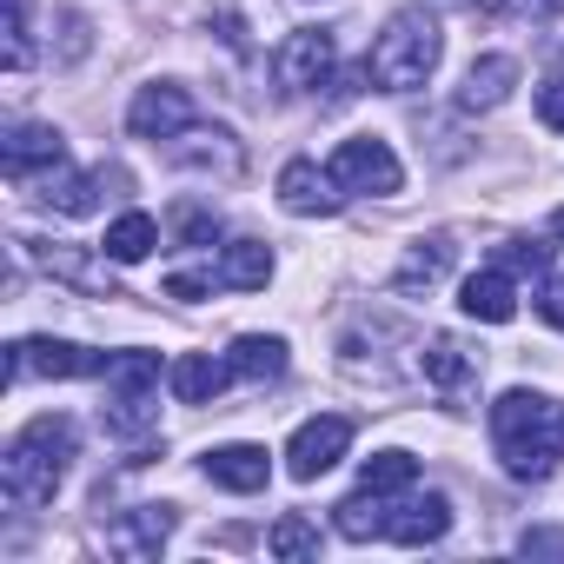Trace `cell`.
I'll use <instances>...</instances> for the list:
<instances>
[{"label":"cell","instance_id":"obj_24","mask_svg":"<svg viewBox=\"0 0 564 564\" xmlns=\"http://www.w3.org/2000/svg\"><path fill=\"white\" fill-rule=\"evenodd\" d=\"M359 485L379 491V498L412 491V485H419V458H412V452H372V458L359 465Z\"/></svg>","mask_w":564,"mask_h":564},{"label":"cell","instance_id":"obj_12","mask_svg":"<svg viewBox=\"0 0 564 564\" xmlns=\"http://www.w3.org/2000/svg\"><path fill=\"white\" fill-rule=\"evenodd\" d=\"M458 306H465V319H478V326H511V319H518V279H511L505 265H485V272L465 279Z\"/></svg>","mask_w":564,"mask_h":564},{"label":"cell","instance_id":"obj_1","mask_svg":"<svg viewBox=\"0 0 564 564\" xmlns=\"http://www.w3.org/2000/svg\"><path fill=\"white\" fill-rule=\"evenodd\" d=\"M491 445L518 485H544L564 458V405L544 392H505L491 405Z\"/></svg>","mask_w":564,"mask_h":564},{"label":"cell","instance_id":"obj_33","mask_svg":"<svg viewBox=\"0 0 564 564\" xmlns=\"http://www.w3.org/2000/svg\"><path fill=\"white\" fill-rule=\"evenodd\" d=\"M538 120H544V127H551V133H564V74H557V80H544V87H538Z\"/></svg>","mask_w":564,"mask_h":564},{"label":"cell","instance_id":"obj_32","mask_svg":"<svg viewBox=\"0 0 564 564\" xmlns=\"http://www.w3.org/2000/svg\"><path fill=\"white\" fill-rule=\"evenodd\" d=\"M219 286V272H166V300H206Z\"/></svg>","mask_w":564,"mask_h":564},{"label":"cell","instance_id":"obj_13","mask_svg":"<svg viewBox=\"0 0 564 564\" xmlns=\"http://www.w3.org/2000/svg\"><path fill=\"white\" fill-rule=\"evenodd\" d=\"M166 538H173V505H140L133 518L107 524V551H113V557H133V564L160 557Z\"/></svg>","mask_w":564,"mask_h":564},{"label":"cell","instance_id":"obj_17","mask_svg":"<svg viewBox=\"0 0 564 564\" xmlns=\"http://www.w3.org/2000/svg\"><path fill=\"white\" fill-rule=\"evenodd\" d=\"M452 252H458V246H452L445 232H432V239H419V246H412V252L399 259V272H392V286H399L405 300H412V293H432V286H438V279L452 272Z\"/></svg>","mask_w":564,"mask_h":564},{"label":"cell","instance_id":"obj_11","mask_svg":"<svg viewBox=\"0 0 564 564\" xmlns=\"http://www.w3.org/2000/svg\"><path fill=\"white\" fill-rule=\"evenodd\" d=\"M0 166H8V180L54 173V166H67V140L54 127H8V140H0Z\"/></svg>","mask_w":564,"mask_h":564},{"label":"cell","instance_id":"obj_35","mask_svg":"<svg viewBox=\"0 0 564 564\" xmlns=\"http://www.w3.org/2000/svg\"><path fill=\"white\" fill-rule=\"evenodd\" d=\"M551 232H557V239H564V206H557V213H551Z\"/></svg>","mask_w":564,"mask_h":564},{"label":"cell","instance_id":"obj_10","mask_svg":"<svg viewBox=\"0 0 564 564\" xmlns=\"http://www.w3.org/2000/svg\"><path fill=\"white\" fill-rule=\"evenodd\" d=\"M445 531H452V498H445V491H425V498H405V505L386 511V538L405 544V551L438 544Z\"/></svg>","mask_w":564,"mask_h":564},{"label":"cell","instance_id":"obj_2","mask_svg":"<svg viewBox=\"0 0 564 564\" xmlns=\"http://www.w3.org/2000/svg\"><path fill=\"white\" fill-rule=\"evenodd\" d=\"M67 458H74V425L61 412H41L14 432L8 458H0V498L14 511H41L54 505L61 478H67Z\"/></svg>","mask_w":564,"mask_h":564},{"label":"cell","instance_id":"obj_20","mask_svg":"<svg viewBox=\"0 0 564 564\" xmlns=\"http://www.w3.org/2000/svg\"><path fill=\"white\" fill-rule=\"evenodd\" d=\"M265 279H272V252H265L259 239H232L226 259H219V286H232V293H259Z\"/></svg>","mask_w":564,"mask_h":564},{"label":"cell","instance_id":"obj_28","mask_svg":"<svg viewBox=\"0 0 564 564\" xmlns=\"http://www.w3.org/2000/svg\"><path fill=\"white\" fill-rule=\"evenodd\" d=\"M173 232H180L186 246H213V239H219V213H206V206H180V213H173Z\"/></svg>","mask_w":564,"mask_h":564},{"label":"cell","instance_id":"obj_15","mask_svg":"<svg viewBox=\"0 0 564 564\" xmlns=\"http://www.w3.org/2000/svg\"><path fill=\"white\" fill-rule=\"evenodd\" d=\"M206 478L219 485V491H265V478H272V458H265V445H213L206 452Z\"/></svg>","mask_w":564,"mask_h":564},{"label":"cell","instance_id":"obj_9","mask_svg":"<svg viewBox=\"0 0 564 564\" xmlns=\"http://www.w3.org/2000/svg\"><path fill=\"white\" fill-rule=\"evenodd\" d=\"M127 127H133L140 140H180V133L193 127V100H186V87H180V80H153V87H140L133 107H127Z\"/></svg>","mask_w":564,"mask_h":564},{"label":"cell","instance_id":"obj_30","mask_svg":"<svg viewBox=\"0 0 564 564\" xmlns=\"http://www.w3.org/2000/svg\"><path fill=\"white\" fill-rule=\"evenodd\" d=\"M498 265H505V272H544V246H531V239H505V246H498Z\"/></svg>","mask_w":564,"mask_h":564},{"label":"cell","instance_id":"obj_34","mask_svg":"<svg viewBox=\"0 0 564 564\" xmlns=\"http://www.w3.org/2000/svg\"><path fill=\"white\" fill-rule=\"evenodd\" d=\"M524 551H564V538L557 531H524Z\"/></svg>","mask_w":564,"mask_h":564},{"label":"cell","instance_id":"obj_4","mask_svg":"<svg viewBox=\"0 0 564 564\" xmlns=\"http://www.w3.org/2000/svg\"><path fill=\"white\" fill-rule=\"evenodd\" d=\"M100 419L113 438H147L160 425V359L153 352H113Z\"/></svg>","mask_w":564,"mask_h":564},{"label":"cell","instance_id":"obj_21","mask_svg":"<svg viewBox=\"0 0 564 564\" xmlns=\"http://www.w3.org/2000/svg\"><path fill=\"white\" fill-rule=\"evenodd\" d=\"M232 372L239 379H252V386H265V379H279L286 372V339H265V333H246V339H232Z\"/></svg>","mask_w":564,"mask_h":564},{"label":"cell","instance_id":"obj_29","mask_svg":"<svg viewBox=\"0 0 564 564\" xmlns=\"http://www.w3.org/2000/svg\"><path fill=\"white\" fill-rule=\"evenodd\" d=\"M34 61V47H28V0H8V74H21Z\"/></svg>","mask_w":564,"mask_h":564},{"label":"cell","instance_id":"obj_27","mask_svg":"<svg viewBox=\"0 0 564 564\" xmlns=\"http://www.w3.org/2000/svg\"><path fill=\"white\" fill-rule=\"evenodd\" d=\"M180 166H199V173H239V147L226 133H213V147H173Z\"/></svg>","mask_w":564,"mask_h":564},{"label":"cell","instance_id":"obj_6","mask_svg":"<svg viewBox=\"0 0 564 564\" xmlns=\"http://www.w3.org/2000/svg\"><path fill=\"white\" fill-rule=\"evenodd\" d=\"M326 173H333L339 193H399V186H405V166H399V153H392L379 133L339 140V153H333Z\"/></svg>","mask_w":564,"mask_h":564},{"label":"cell","instance_id":"obj_23","mask_svg":"<svg viewBox=\"0 0 564 564\" xmlns=\"http://www.w3.org/2000/svg\"><path fill=\"white\" fill-rule=\"evenodd\" d=\"M333 524H339V538H352V544H366V538H386V498L359 485L346 505H333Z\"/></svg>","mask_w":564,"mask_h":564},{"label":"cell","instance_id":"obj_26","mask_svg":"<svg viewBox=\"0 0 564 564\" xmlns=\"http://www.w3.org/2000/svg\"><path fill=\"white\" fill-rule=\"evenodd\" d=\"M265 551L272 557H319V524L300 518V511H286V518L265 531Z\"/></svg>","mask_w":564,"mask_h":564},{"label":"cell","instance_id":"obj_19","mask_svg":"<svg viewBox=\"0 0 564 564\" xmlns=\"http://www.w3.org/2000/svg\"><path fill=\"white\" fill-rule=\"evenodd\" d=\"M511 87H518V61L511 54H485V61H471V74L458 87V107H498Z\"/></svg>","mask_w":564,"mask_h":564},{"label":"cell","instance_id":"obj_14","mask_svg":"<svg viewBox=\"0 0 564 564\" xmlns=\"http://www.w3.org/2000/svg\"><path fill=\"white\" fill-rule=\"evenodd\" d=\"M279 206L300 213V219H319V213L339 206V186H333V173H319L313 160H286V166H279Z\"/></svg>","mask_w":564,"mask_h":564},{"label":"cell","instance_id":"obj_7","mask_svg":"<svg viewBox=\"0 0 564 564\" xmlns=\"http://www.w3.org/2000/svg\"><path fill=\"white\" fill-rule=\"evenodd\" d=\"M346 445H352V419H339V412L306 419V425L293 432V445H286V471H293L300 485H313V478H326V471L346 458Z\"/></svg>","mask_w":564,"mask_h":564},{"label":"cell","instance_id":"obj_3","mask_svg":"<svg viewBox=\"0 0 564 564\" xmlns=\"http://www.w3.org/2000/svg\"><path fill=\"white\" fill-rule=\"evenodd\" d=\"M438 61H445V28H438V14L399 8V14L386 21V34L372 41V54H366V80H372L379 94H419V87L438 74Z\"/></svg>","mask_w":564,"mask_h":564},{"label":"cell","instance_id":"obj_16","mask_svg":"<svg viewBox=\"0 0 564 564\" xmlns=\"http://www.w3.org/2000/svg\"><path fill=\"white\" fill-rule=\"evenodd\" d=\"M226 379H239L232 359H206V352H186V359L166 366V386H173L180 405H213V399L226 392Z\"/></svg>","mask_w":564,"mask_h":564},{"label":"cell","instance_id":"obj_31","mask_svg":"<svg viewBox=\"0 0 564 564\" xmlns=\"http://www.w3.org/2000/svg\"><path fill=\"white\" fill-rule=\"evenodd\" d=\"M538 313L564 333V272H538Z\"/></svg>","mask_w":564,"mask_h":564},{"label":"cell","instance_id":"obj_5","mask_svg":"<svg viewBox=\"0 0 564 564\" xmlns=\"http://www.w3.org/2000/svg\"><path fill=\"white\" fill-rule=\"evenodd\" d=\"M113 352H94V346H74V339H14L8 346V386H21L28 372L41 379H107Z\"/></svg>","mask_w":564,"mask_h":564},{"label":"cell","instance_id":"obj_22","mask_svg":"<svg viewBox=\"0 0 564 564\" xmlns=\"http://www.w3.org/2000/svg\"><path fill=\"white\" fill-rule=\"evenodd\" d=\"M100 180H107V173H61V166H54V173H47V193H41V199H47L54 213L80 219V213H94V206H100Z\"/></svg>","mask_w":564,"mask_h":564},{"label":"cell","instance_id":"obj_8","mask_svg":"<svg viewBox=\"0 0 564 564\" xmlns=\"http://www.w3.org/2000/svg\"><path fill=\"white\" fill-rule=\"evenodd\" d=\"M272 80L286 87V94H313V87H326V80H333V34H319V28L286 34V47L272 54Z\"/></svg>","mask_w":564,"mask_h":564},{"label":"cell","instance_id":"obj_18","mask_svg":"<svg viewBox=\"0 0 564 564\" xmlns=\"http://www.w3.org/2000/svg\"><path fill=\"white\" fill-rule=\"evenodd\" d=\"M153 246H160V219H153V213H140V206H133V213H120V219L107 226V239H100V252H107L113 265H140Z\"/></svg>","mask_w":564,"mask_h":564},{"label":"cell","instance_id":"obj_25","mask_svg":"<svg viewBox=\"0 0 564 564\" xmlns=\"http://www.w3.org/2000/svg\"><path fill=\"white\" fill-rule=\"evenodd\" d=\"M471 372H478V359H471L458 339H432V352H425V379H432L438 392H458Z\"/></svg>","mask_w":564,"mask_h":564}]
</instances>
